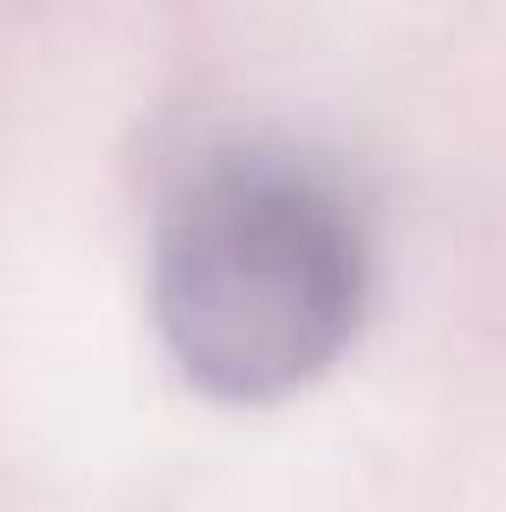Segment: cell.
<instances>
[{
  "instance_id": "1",
  "label": "cell",
  "mask_w": 506,
  "mask_h": 512,
  "mask_svg": "<svg viewBox=\"0 0 506 512\" xmlns=\"http://www.w3.org/2000/svg\"><path fill=\"white\" fill-rule=\"evenodd\" d=\"M150 312L202 396L286 402L357 338L364 234L312 169L234 156L169 201Z\"/></svg>"
}]
</instances>
